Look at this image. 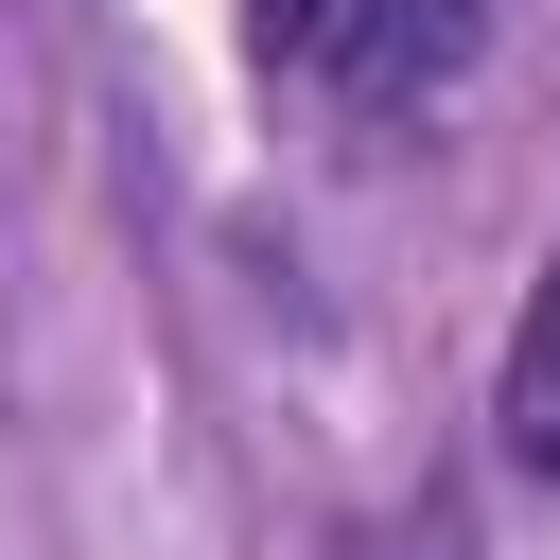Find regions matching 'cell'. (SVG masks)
Here are the masks:
<instances>
[{
    "label": "cell",
    "mask_w": 560,
    "mask_h": 560,
    "mask_svg": "<svg viewBox=\"0 0 560 560\" xmlns=\"http://www.w3.org/2000/svg\"><path fill=\"white\" fill-rule=\"evenodd\" d=\"M490 420H508V472L560 490V262H542L525 315H508V385H490Z\"/></svg>",
    "instance_id": "1"
}]
</instances>
